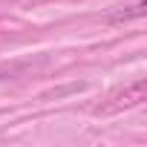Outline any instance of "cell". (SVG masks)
<instances>
[{"label":"cell","mask_w":147,"mask_h":147,"mask_svg":"<svg viewBox=\"0 0 147 147\" xmlns=\"http://www.w3.org/2000/svg\"><path fill=\"white\" fill-rule=\"evenodd\" d=\"M144 95H147V81L144 78H138L136 84H130V87H124L121 92H115L110 101V107L107 110H130V107H138L141 101H144Z\"/></svg>","instance_id":"1"},{"label":"cell","mask_w":147,"mask_h":147,"mask_svg":"<svg viewBox=\"0 0 147 147\" xmlns=\"http://www.w3.org/2000/svg\"><path fill=\"white\" fill-rule=\"evenodd\" d=\"M144 9H147V3L144 0H136L133 6H124V9H115L110 18H107V23H113V26H118V23H130V20H136V18H141L144 15Z\"/></svg>","instance_id":"2"}]
</instances>
